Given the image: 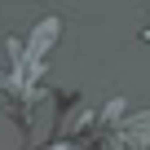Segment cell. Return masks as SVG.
<instances>
[{"instance_id":"cell-1","label":"cell","mask_w":150,"mask_h":150,"mask_svg":"<svg viewBox=\"0 0 150 150\" xmlns=\"http://www.w3.org/2000/svg\"><path fill=\"white\" fill-rule=\"evenodd\" d=\"M146 40H150V27H146Z\"/></svg>"}]
</instances>
